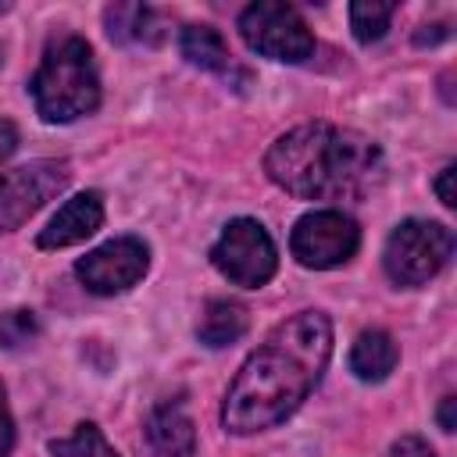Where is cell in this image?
<instances>
[{
    "mask_svg": "<svg viewBox=\"0 0 457 457\" xmlns=\"http://www.w3.org/2000/svg\"><path fill=\"white\" fill-rule=\"evenodd\" d=\"M328 357L332 321L321 311H300L286 318L243 361L225 393L221 425L236 436H250L286 421L321 382Z\"/></svg>",
    "mask_w": 457,
    "mask_h": 457,
    "instance_id": "cell-1",
    "label": "cell"
},
{
    "mask_svg": "<svg viewBox=\"0 0 457 457\" xmlns=\"http://www.w3.org/2000/svg\"><path fill=\"white\" fill-rule=\"evenodd\" d=\"M264 171L275 186L300 200H361L382 182L386 164L382 150L368 136L311 121L271 143Z\"/></svg>",
    "mask_w": 457,
    "mask_h": 457,
    "instance_id": "cell-2",
    "label": "cell"
},
{
    "mask_svg": "<svg viewBox=\"0 0 457 457\" xmlns=\"http://www.w3.org/2000/svg\"><path fill=\"white\" fill-rule=\"evenodd\" d=\"M32 100L43 121H75L100 104V75L82 36H61L46 46L32 82Z\"/></svg>",
    "mask_w": 457,
    "mask_h": 457,
    "instance_id": "cell-3",
    "label": "cell"
},
{
    "mask_svg": "<svg viewBox=\"0 0 457 457\" xmlns=\"http://www.w3.org/2000/svg\"><path fill=\"white\" fill-rule=\"evenodd\" d=\"M453 253V232L439 221L411 218L396 225L386 239V275L396 286H425L432 275L443 271V264Z\"/></svg>",
    "mask_w": 457,
    "mask_h": 457,
    "instance_id": "cell-4",
    "label": "cell"
},
{
    "mask_svg": "<svg viewBox=\"0 0 457 457\" xmlns=\"http://www.w3.org/2000/svg\"><path fill=\"white\" fill-rule=\"evenodd\" d=\"M239 36L246 39L250 50L271 61L303 64L307 57H314V36L300 18V11L289 4H275V0L250 4L239 14Z\"/></svg>",
    "mask_w": 457,
    "mask_h": 457,
    "instance_id": "cell-5",
    "label": "cell"
},
{
    "mask_svg": "<svg viewBox=\"0 0 457 457\" xmlns=\"http://www.w3.org/2000/svg\"><path fill=\"white\" fill-rule=\"evenodd\" d=\"M211 261L228 282L246 286V289L264 286L278 268L275 243H271L268 228L261 221H253V218L228 221L225 232L218 236V243L211 246Z\"/></svg>",
    "mask_w": 457,
    "mask_h": 457,
    "instance_id": "cell-6",
    "label": "cell"
},
{
    "mask_svg": "<svg viewBox=\"0 0 457 457\" xmlns=\"http://www.w3.org/2000/svg\"><path fill=\"white\" fill-rule=\"evenodd\" d=\"M361 246V228L343 211H311L289 232V250L303 268L346 264Z\"/></svg>",
    "mask_w": 457,
    "mask_h": 457,
    "instance_id": "cell-7",
    "label": "cell"
},
{
    "mask_svg": "<svg viewBox=\"0 0 457 457\" xmlns=\"http://www.w3.org/2000/svg\"><path fill=\"white\" fill-rule=\"evenodd\" d=\"M71 168L64 161H29L0 175V232L25 225L46 200L64 193Z\"/></svg>",
    "mask_w": 457,
    "mask_h": 457,
    "instance_id": "cell-8",
    "label": "cell"
},
{
    "mask_svg": "<svg viewBox=\"0 0 457 457\" xmlns=\"http://www.w3.org/2000/svg\"><path fill=\"white\" fill-rule=\"evenodd\" d=\"M146 264H150L146 243L136 239V236H118V239H107L104 246L89 250L75 264V275L82 278V286L89 293L114 296V293L132 289L146 275Z\"/></svg>",
    "mask_w": 457,
    "mask_h": 457,
    "instance_id": "cell-9",
    "label": "cell"
},
{
    "mask_svg": "<svg viewBox=\"0 0 457 457\" xmlns=\"http://www.w3.org/2000/svg\"><path fill=\"white\" fill-rule=\"evenodd\" d=\"M100 221H104V200H100L96 189H89V193L71 196V200L50 218V225L39 232L36 243H39L43 250H61V246H71V243H82L86 236H93V232L100 228Z\"/></svg>",
    "mask_w": 457,
    "mask_h": 457,
    "instance_id": "cell-10",
    "label": "cell"
},
{
    "mask_svg": "<svg viewBox=\"0 0 457 457\" xmlns=\"http://www.w3.org/2000/svg\"><path fill=\"white\" fill-rule=\"evenodd\" d=\"M179 46H182V57L204 71H214L228 82H246V71L232 61V50L228 43L221 39L218 29L211 25H186L182 36H179Z\"/></svg>",
    "mask_w": 457,
    "mask_h": 457,
    "instance_id": "cell-11",
    "label": "cell"
},
{
    "mask_svg": "<svg viewBox=\"0 0 457 457\" xmlns=\"http://www.w3.org/2000/svg\"><path fill=\"white\" fill-rule=\"evenodd\" d=\"M104 21L111 39L136 46H157L168 32V18L150 4H111L104 11Z\"/></svg>",
    "mask_w": 457,
    "mask_h": 457,
    "instance_id": "cell-12",
    "label": "cell"
},
{
    "mask_svg": "<svg viewBox=\"0 0 457 457\" xmlns=\"http://www.w3.org/2000/svg\"><path fill=\"white\" fill-rule=\"evenodd\" d=\"M146 439L157 457H189L196 446L193 421L186 418V411L175 400H164L161 407H154V414L146 421Z\"/></svg>",
    "mask_w": 457,
    "mask_h": 457,
    "instance_id": "cell-13",
    "label": "cell"
},
{
    "mask_svg": "<svg viewBox=\"0 0 457 457\" xmlns=\"http://www.w3.org/2000/svg\"><path fill=\"white\" fill-rule=\"evenodd\" d=\"M393 368H396V343H393V336L382 332V328L361 332L353 350H350V371L361 382H382Z\"/></svg>",
    "mask_w": 457,
    "mask_h": 457,
    "instance_id": "cell-14",
    "label": "cell"
},
{
    "mask_svg": "<svg viewBox=\"0 0 457 457\" xmlns=\"http://www.w3.org/2000/svg\"><path fill=\"white\" fill-rule=\"evenodd\" d=\"M250 318H246V307L236 303V300H211L200 314V325H196V336L204 346H228L236 343L243 332H246Z\"/></svg>",
    "mask_w": 457,
    "mask_h": 457,
    "instance_id": "cell-15",
    "label": "cell"
},
{
    "mask_svg": "<svg viewBox=\"0 0 457 457\" xmlns=\"http://www.w3.org/2000/svg\"><path fill=\"white\" fill-rule=\"evenodd\" d=\"M50 453L54 457H118V450L104 439V432L93 421L75 425V432L68 439H54L50 443Z\"/></svg>",
    "mask_w": 457,
    "mask_h": 457,
    "instance_id": "cell-16",
    "label": "cell"
},
{
    "mask_svg": "<svg viewBox=\"0 0 457 457\" xmlns=\"http://www.w3.org/2000/svg\"><path fill=\"white\" fill-rule=\"evenodd\" d=\"M393 14H396V4H350V29H353L357 43L382 39Z\"/></svg>",
    "mask_w": 457,
    "mask_h": 457,
    "instance_id": "cell-17",
    "label": "cell"
},
{
    "mask_svg": "<svg viewBox=\"0 0 457 457\" xmlns=\"http://www.w3.org/2000/svg\"><path fill=\"white\" fill-rule=\"evenodd\" d=\"M36 332H39V321H36L32 311H7V314H0V346L4 350L25 346L29 339H36Z\"/></svg>",
    "mask_w": 457,
    "mask_h": 457,
    "instance_id": "cell-18",
    "label": "cell"
},
{
    "mask_svg": "<svg viewBox=\"0 0 457 457\" xmlns=\"http://www.w3.org/2000/svg\"><path fill=\"white\" fill-rule=\"evenodd\" d=\"M389 457H436V450L421 439V436H400L389 446Z\"/></svg>",
    "mask_w": 457,
    "mask_h": 457,
    "instance_id": "cell-19",
    "label": "cell"
},
{
    "mask_svg": "<svg viewBox=\"0 0 457 457\" xmlns=\"http://www.w3.org/2000/svg\"><path fill=\"white\" fill-rule=\"evenodd\" d=\"M11 450H14V418L7 407V393L0 386V457H7Z\"/></svg>",
    "mask_w": 457,
    "mask_h": 457,
    "instance_id": "cell-20",
    "label": "cell"
},
{
    "mask_svg": "<svg viewBox=\"0 0 457 457\" xmlns=\"http://www.w3.org/2000/svg\"><path fill=\"white\" fill-rule=\"evenodd\" d=\"M436 193H439V200H443L446 207L457 204V196H453V164H446V168L439 171V179H436Z\"/></svg>",
    "mask_w": 457,
    "mask_h": 457,
    "instance_id": "cell-21",
    "label": "cell"
},
{
    "mask_svg": "<svg viewBox=\"0 0 457 457\" xmlns=\"http://www.w3.org/2000/svg\"><path fill=\"white\" fill-rule=\"evenodd\" d=\"M14 150H18V129H14L11 121H4V118H0V164H4Z\"/></svg>",
    "mask_w": 457,
    "mask_h": 457,
    "instance_id": "cell-22",
    "label": "cell"
},
{
    "mask_svg": "<svg viewBox=\"0 0 457 457\" xmlns=\"http://www.w3.org/2000/svg\"><path fill=\"white\" fill-rule=\"evenodd\" d=\"M439 39H446V25H421V32L414 36L418 46H436Z\"/></svg>",
    "mask_w": 457,
    "mask_h": 457,
    "instance_id": "cell-23",
    "label": "cell"
},
{
    "mask_svg": "<svg viewBox=\"0 0 457 457\" xmlns=\"http://www.w3.org/2000/svg\"><path fill=\"white\" fill-rule=\"evenodd\" d=\"M453 396H443V407H439V428L443 432H453Z\"/></svg>",
    "mask_w": 457,
    "mask_h": 457,
    "instance_id": "cell-24",
    "label": "cell"
},
{
    "mask_svg": "<svg viewBox=\"0 0 457 457\" xmlns=\"http://www.w3.org/2000/svg\"><path fill=\"white\" fill-rule=\"evenodd\" d=\"M7 7H11V4H0V14H4V11H7Z\"/></svg>",
    "mask_w": 457,
    "mask_h": 457,
    "instance_id": "cell-25",
    "label": "cell"
}]
</instances>
